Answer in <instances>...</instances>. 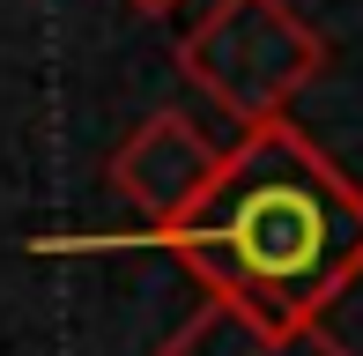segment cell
I'll use <instances>...</instances> for the list:
<instances>
[{
    "mask_svg": "<svg viewBox=\"0 0 363 356\" xmlns=\"http://www.w3.org/2000/svg\"><path fill=\"white\" fill-rule=\"evenodd\" d=\"M208 297L259 319H319L363 274V186L289 119H259L156 230Z\"/></svg>",
    "mask_w": 363,
    "mask_h": 356,
    "instance_id": "cell-1",
    "label": "cell"
},
{
    "mask_svg": "<svg viewBox=\"0 0 363 356\" xmlns=\"http://www.w3.org/2000/svg\"><path fill=\"white\" fill-rule=\"evenodd\" d=\"M326 67V38L289 0H208L201 23L178 38V74L238 126L282 119L289 96Z\"/></svg>",
    "mask_w": 363,
    "mask_h": 356,
    "instance_id": "cell-2",
    "label": "cell"
},
{
    "mask_svg": "<svg viewBox=\"0 0 363 356\" xmlns=\"http://www.w3.org/2000/svg\"><path fill=\"white\" fill-rule=\"evenodd\" d=\"M216 156H223V149L201 134V119H186V111H148L134 134L111 149L104 178H111V193H119L126 208H141L148 230H163V223H171L178 208L208 186Z\"/></svg>",
    "mask_w": 363,
    "mask_h": 356,
    "instance_id": "cell-3",
    "label": "cell"
},
{
    "mask_svg": "<svg viewBox=\"0 0 363 356\" xmlns=\"http://www.w3.org/2000/svg\"><path fill=\"white\" fill-rule=\"evenodd\" d=\"M156 356H349V349L319 319H259L230 297H208L186 327L163 334Z\"/></svg>",
    "mask_w": 363,
    "mask_h": 356,
    "instance_id": "cell-4",
    "label": "cell"
},
{
    "mask_svg": "<svg viewBox=\"0 0 363 356\" xmlns=\"http://www.w3.org/2000/svg\"><path fill=\"white\" fill-rule=\"evenodd\" d=\"M126 8H141V15H171L178 0H126Z\"/></svg>",
    "mask_w": 363,
    "mask_h": 356,
    "instance_id": "cell-5",
    "label": "cell"
}]
</instances>
